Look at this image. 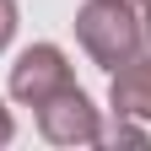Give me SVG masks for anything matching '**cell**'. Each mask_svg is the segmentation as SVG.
Returning <instances> with one entry per match:
<instances>
[{
    "mask_svg": "<svg viewBox=\"0 0 151 151\" xmlns=\"http://www.w3.org/2000/svg\"><path fill=\"white\" fill-rule=\"evenodd\" d=\"M76 38L103 70H119L140 54V16L129 11V0H86L76 11Z\"/></svg>",
    "mask_w": 151,
    "mask_h": 151,
    "instance_id": "obj_1",
    "label": "cell"
},
{
    "mask_svg": "<svg viewBox=\"0 0 151 151\" xmlns=\"http://www.w3.org/2000/svg\"><path fill=\"white\" fill-rule=\"evenodd\" d=\"M65 86H76L65 49H54V43H32V49L16 54V65H11V97H16V103L43 108L54 92H65Z\"/></svg>",
    "mask_w": 151,
    "mask_h": 151,
    "instance_id": "obj_2",
    "label": "cell"
},
{
    "mask_svg": "<svg viewBox=\"0 0 151 151\" xmlns=\"http://www.w3.org/2000/svg\"><path fill=\"white\" fill-rule=\"evenodd\" d=\"M38 129H43V140H54V146H97L103 140V119H97V108H92V97L81 86L54 92V97L38 108Z\"/></svg>",
    "mask_w": 151,
    "mask_h": 151,
    "instance_id": "obj_3",
    "label": "cell"
},
{
    "mask_svg": "<svg viewBox=\"0 0 151 151\" xmlns=\"http://www.w3.org/2000/svg\"><path fill=\"white\" fill-rule=\"evenodd\" d=\"M108 103H113V113H124V119L151 124V60H140V54H135L129 65H119V70H113Z\"/></svg>",
    "mask_w": 151,
    "mask_h": 151,
    "instance_id": "obj_4",
    "label": "cell"
},
{
    "mask_svg": "<svg viewBox=\"0 0 151 151\" xmlns=\"http://www.w3.org/2000/svg\"><path fill=\"white\" fill-rule=\"evenodd\" d=\"M11 32H16V0H0V49L11 43Z\"/></svg>",
    "mask_w": 151,
    "mask_h": 151,
    "instance_id": "obj_5",
    "label": "cell"
},
{
    "mask_svg": "<svg viewBox=\"0 0 151 151\" xmlns=\"http://www.w3.org/2000/svg\"><path fill=\"white\" fill-rule=\"evenodd\" d=\"M11 135H16V124H11V113H6V103H0V146H6Z\"/></svg>",
    "mask_w": 151,
    "mask_h": 151,
    "instance_id": "obj_6",
    "label": "cell"
},
{
    "mask_svg": "<svg viewBox=\"0 0 151 151\" xmlns=\"http://www.w3.org/2000/svg\"><path fill=\"white\" fill-rule=\"evenodd\" d=\"M140 6H146V16H140V32L151 38V0H140Z\"/></svg>",
    "mask_w": 151,
    "mask_h": 151,
    "instance_id": "obj_7",
    "label": "cell"
},
{
    "mask_svg": "<svg viewBox=\"0 0 151 151\" xmlns=\"http://www.w3.org/2000/svg\"><path fill=\"white\" fill-rule=\"evenodd\" d=\"M129 6H135V0H129Z\"/></svg>",
    "mask_w": 151,
    "mask_h": 151,
    "instance_id": "obj_8",
    "label": "cell"
}]
</instances>
